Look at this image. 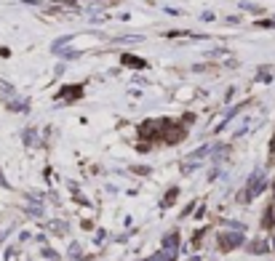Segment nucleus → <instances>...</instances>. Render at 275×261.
<instances>
[{"instance_id": "aec40b11", "label": "nucleus", "mask_w": 275, "mask_h": 261, "mask_svg": "<svg viewBox=\"0 0 275 261\" xmlns=\"http://www.w3.org/2000/svg\"><path fill=\"white\" fill-rule=\"evenodd\" d=\"M142 261H147V258H142Z\"/></svg>"}, {"instance_id": "4468645a", "label": "nucleus", "mask_w": 275, "mask_h": 261, "mask_svg": "<svg viewBox=\"0 0 275 261\" xmlns=\"http://www.w3.org/2000/svg\"><path fill=\"white\" fill-rule=\"evenodd\" d=\"M49 232H54V234H64V232H67V224H64V221H51V224H49Z\"/></svg>"}, {"instance_id": "9d476101", "label": "nucleus", "mask_w": 275, "mask_h": 261, "mask_svg": "<svg viewBox=\"0 0 275 261\" xmlns=\"http://www.w3.org/2000/svg\"><path fill=\"white\" fill-rule=\"evenodd\" d=\"M241 110H243V104H238V107H233V110H230V112H227V115H224V120H222V125H219L217 130H222V128H224L227 123H230V120H233V117H235L238 112H241Z\"/></svg>"}, {"instance_id": "412c9836", "label": "nucleus", "mask_w": 275, "mask_h": 261, "mask_svg": "<svg viewBox=\"0 0 275 261\" xmlns=\"http://www.w3.org/2000/svg\"><path fill=\"white\" fill-rule=\"evenodd\" d=\"M272 229H275V227H272Z\"/></svg>"}, {"instance_id": "1a4fd4ad", "label": "nucleus", "mask_w": 275, "mask_h": 261, "mask_svg": "<svg viewBox=\"0 0 275 261\" xmlns=\"http://www.w3.org/2000/svg\"><path fill=\"white\" fill-rule=\"evenodd\" d=\"M147 261H176V256H174V253H169V251H163V248H161V251H155Z\"/></svg>"}, {"instance_id": "6e6552de", "label": "nucleus", "mask_w": 275, "mask_h": 261, "mask_svg": "<svg viewBox=\"0 0 275 261\" xmlns=\"http://www.w3.org/2000/svg\"><path fill=\"white\" fill-rule=\"evenodd\" d=\"M275 227V211H272V205L265 211V216H262V229H272Z\"/></svg>"}, {"instance_id": "9b49d317", "label": "nucleus", "mask_w": 275, "mask_h": 261, "mask_svg": "<svg viewBox=\"0 0 275 261\" xmlns=\"http://www.w3.org/2000/svg\"><path fill=\"white\" fill-rule=\"evenodd\" d=\"M21 136H25V144H27V147H32L35 141H38V130H35V128H27Z\"/></svg>"}, {"instance_id": "7ed1b4c3", "label": "nucleus", "mask_w": 275, "mask_h": 261, "mask_svg": "<svg viewBox=\"0 0 275 261\" xmlns=\"http://www.w3.org/2000/svg\"><path fill=\"white\" fill-rule=\"evenodd\" d=\"M163 123H166V120H145V123H142V128H139L142 139H161Z\"/></svg>"}, {"instance_id": "6ab92c4d", "label": "nucleus", "mask_w": 275, "mask_h": 261, "mask_svg": "<svg viewBox=\"0 0 275 261\" xmlns=\"http://www.w3.org/2000/svg\"><path fill=\"white\" fill-rule=\"evenodd\" d=\"M104 237H107V234H104V229H99V232H97V237H94V243H97V245H99V243L104 240Z\"/></svg>"}, {"instance_id": "a211bd4d", "label": "nucleus", "mask_w": 275, "mask_h": 261, "mask_svg": "<svg viewBox=\"0 0 275 261\" xmlns=\"http://www.w3.org/2000/svg\"><path fill=\"white\" fill-rule=\"evenodd\" d=\"M70 256H73V258H75V256H80V245H78V243L70 245Z\"/></svg>"}, {"instance_id": "f03ea898", "label": "nucleus", "mask_w": 275, "mask_h": 261, "mask_svg": "<svg viewBox=\"0 0 275 261\" xmlns=\"http://www.w3.org/2000/svg\"><path fill=\"white\" fill-rule=\"evenodd\" d=\"M217 243H219V251H235V248H241L246 243V237H243V232L230 229V232H219Z\"/></svg>"}, {"instance_id": "20e7f679", "label": "nucleus", "mask_w": 275, "mask_h": 261, "mask_svg": "<svg viewBox=\"0 0 275 261\" xmlns=\"http://www.w3.org/2000/svg\"><path fill=\"white\" fill-rule=\"evenodd\" d=\"M163 251H169V253H179V248H182V237H179V232H169V234H166L163 237Z\"/></svg>"}, {"instance_id": "f8f14e48", "label": "nucleus", "mask_w": 275, "mask_h": 261, "mask_svg": "<svg viewBox=\"0 0 275 261\" xmlns=\"http://www.w3.org/2000/svg\"><path fill=\"white\" fill-rule=\"evenodd\" d=\"M206 155H211V147L209 144H203V147H198L193 155H190V160H200V158H206Z\"/></svg>"}, {"instance_id": "f257e3e1", "label": "nucleus", "mask_w": 275, "mask_h": 261, "mask_svg": "<svg viewBox=\"0 0 275 261\" xmlns=\"http://www.w3.org/2000/svg\"><path fill=\"white\" fill-rule=\"evenodd\" d=\"M267 184H270V179L265 176V171H254V173L248 176V181H246V189H243V195H241V203L259 197L267 189Z\"/></svg>"}, {"instance_id": "dca6fc26", "label": "nucleus", "mask_w": 275, "mask_h": 261, "mask_svg": "<svg viewBox=\"0 0 275 261\" xmlns=\"http://www.w3.org/2000/svg\"><path fill=\"white\" fill-rule=\"evenodd\" d=\"M0 91H3L6 96H14V93H16L14 86H11V83H6V80H0Z\"/></svg>"}, {"instance_id": "f3484780", "label": "nucleus", "mask_w": 275, "mask_h": 261, "mask_svg": "<svg viewBox=\"0 0 275 261\" xmlns=\"http://www.w3.org/2000/svg\"><path fill=\"white\" fill-rule=\"evenodd\" d=\"M224 224H227L230 229H235V232H243V229H246V224H241V221H224Z\"/></svg>"}, {"instance_id": "ddd939ff", "label": "nucleus", "mask_w": 275, "mask_h": 261, "mask_svg": "<svg viewBox=\"0 0 275 261\" xmlns=\"http://www.w3.org/2000/svg\"><path fill=\"white\" fill-rule=\"evenodd\" d=\"M176 195H179V189H176V187H171L169 192H166V197H163V203H161V205H163V208H169V205L174 203V200H176Z\"/></svg>"}, {"instance_id": "0eeeda50", "label": "nucleus", "mask_w": 275, "mask_h": 261, "mask_svg": "<svg viewBox=\"0 0 275 261\" xmlns=\"http://www.w3.org/2000/svg\"><path fill=\"white\" fill-rule=\"evenodd\" d=\"M121 62H123L126 67H134V69H145V67H147V62H145V59H136V56H131V54L121 56Z\"/></svg>"}, {"instance_id": "39448f33", "label": "nucleus", "mask_w": 275, "mask_h": 261, "mask_svg": "<svg viewBox=\"0 0 275 261\" xmlns=\"http://www.w3.org/2000/svg\"><path fill=\"white\" fill-rule=\"evenodd\" d=\"M246 248H248V253H254V256H265V253H270V243H267V240H262V237L251 240Z\"/></svg>"}, {"instance_id": "2eb2a0df", "label": "nucleus", "mask_w": 275, "mask_h": 261, "mask_svg": "<svg viewBox=\"0 0 275 261\" xmlns=\"http://www.w3.org/2000/svg\"><path fill=\"white\" fill-rule=\"evenodd\" d=\"M8 110H14V112H25V110H27V101H21V99H11V101H8Z\"/></svg>"}, {"instance_id": "423d86ee", "label": "nucleus", "mask_w": 275, "mask_h": 261, "mask_svg": "<svg viewBox=\"0 0 275 261\" xmlns=\"http://www.w3.org/2000/svg\"><path fill=\"white\" fill-rule=\"evenodd\" d=\"M80 93H83L80 86H64L59 91V99H80Z\"/></svg>"}]
</instances>
